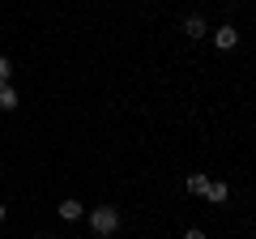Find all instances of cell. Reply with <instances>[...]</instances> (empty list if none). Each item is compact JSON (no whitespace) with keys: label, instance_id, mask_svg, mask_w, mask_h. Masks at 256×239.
I'll return each mask as SVG.
<instances>
[{"label":"cell","instance_id":"6da1fadb","mask_svg":"<svg viewBox=\"0 0 256 239\" xmlns=\"http://www.w3.org/2000/svg\"><path fill=\"white\" fill-rule=\"evenodd\" d=\"M90 230L98 239H111L120 230V214H116V205H94L90 210Z\"/></svg>","mask_w":256,"mask_h":239},{"label":"cell","instance_id":"7a4b0ae2","mask_svg":"<svg viewBox=\"0 0 256 239\" xmlns=\"http://www.w3.org/2000/svg\"><path fill=\"white\" fill-rule=\"evenodd\" d=\"M235 43H239V30H235V26H218V30H214V47H222V52H230Z\"/></svg>","mask_w":256,"mask_h":239},{"label":"cell","instance_id":"3957f363","mask_svg":"<svg viewBox=\"0 0 256 239\" xmlns=\"http://www.w3.org/2000/svg\"><path fill=\"white\" fill-rule=\"evenodd\" d=\"M184 34H188V38H205V34H210L205 18H196V13H192V18H184Z\"/></svg>","mask_w":256,"mask_h":239},{"label":"cell","instance_id":"277c9868","mask_svg":"<svg viewBox=\"0 0 256 239\" xmlns=\"http://www.w3.org/2000/svg\"><path fill=\"white\" fill-rule=\"evenodd\" d=\"M82 214H86L82 201H73V196H68V201H60V218H64V222H77Z\"/></svg>","mask_w":256,"mask_h":239},{"label":"cell","instance_id":"5b68a950","mask_svg":"<svg viewBox=\"0 0 256 239\" xmlns=\"http://www.w3.org/2000/svg\"><path fill=\"white\" fill-rule=\"evenodd\" d=\"M205 196H210V205H222V201H226V196H230V188L222 184V180H214V184L205 188Z\"/></svg>","mask_w":256,"mask_h":239},{"label":"cell","instance_id":"8992f818","mask_svg":"<svg viewBox=\"0 0 256 239\" xmlns=\"http://www.w3.org/2000/svg\"><path fill=\"white\" fill-rule=\"evenodd\" d=\"M205 188H210V175L192 171V175H188V192H192V196H205Z\"/></svg>","mask_w":256,"mask_h":239},{"label":"cell","instance_id":"52a82bcc","mask_svg":"<svg viewBox=\"0 0 256 239\" xmlns=\"http://www.w3.org/2000/svg\"><path fill=\"white\" fill-rule=\"evenodd\" d=\"M13 107H18V90L9 82H0V111H13Z\"/></svg>","mask_w":256,"mask_h":239},{"label":"cell","instance_id":"ba28073f","mask_svg":"<svg viewBox=\"0 0 256 239\" xmlns=\"http://www.w3.org/2000/svg\"><path fill=\"white\" fill-rule=\"evenodd\" d=\"M13 77V64H9V56H0V82H9Z\"/></svg>","mask_w":256,"mask_h":239},{"label":"cell","instance_id":"9c48e42d","mask_svg":"<svg viewBox=\"0 0 256 239\" xmlns=\"http://www.w3.org/2000/svg\"><path fill=\"white\" fill-rule=\"evenodd\" d=\"M184 239H205V230H201V226H192V230H184Z\"/></svg>","mask_w":256,"mask_h":239},{"label":"cell","instance_id":"30bf717a","mask_svg":"<svg viewBox=\"0 0 256 239\" xmlns=\"http://www.w3.org/2000/svg\"><path fill=\"white\" fill-rule=\"evenodd\" d=\"M0 222H4V205H0Z\"/></svg>","mask_w":256,"mask_h":239},{"label":"cell","instance_id":"8fae6325","mask_svg":"<svg viewBox=\"0 0 256 239\" xmlns=\"http://www.w3.org/2000/svg\"><path fill=\"white\" fill-rule=\"evenodd\" d=\"M34 239H52V235H34Z\"/></svg>","mask_w":256,"mask_h":239}]
</instances>
